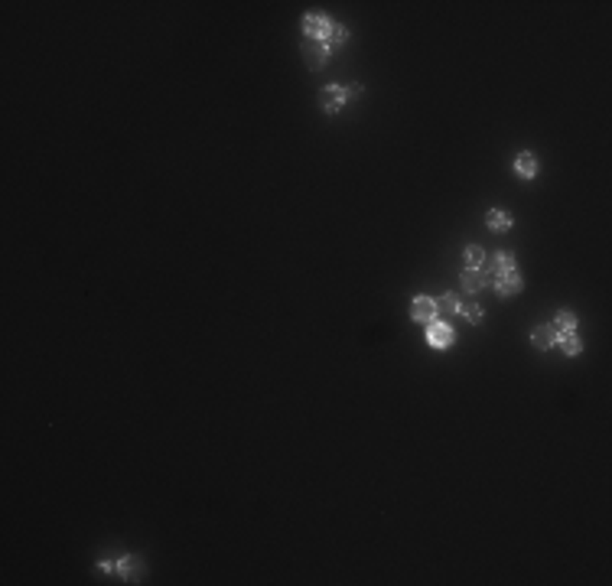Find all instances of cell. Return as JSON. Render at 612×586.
Here are the masks:
<instances>
[{"label":"cell","instance_id":"cell-1","mask_svg":"<svg viewBox=\"0 0 612 586\" xmlns=\"http://www.w3.org/2000/svg\"><path fill=\"white\" fill-rule=\"evenodd\" d=\"M361 91H365V85H326V88L320 91V108L326 111V114H336V111H342L345 101L359 98Z\"/></svg>","mask_w":612,"mask_h":586},{"label":"cell","instance_id":"cell-2","mask_svg":"<svg viewBox=\"0 0 612 586\" xmlns=\"http://www.w3.org/2000/svg\"><path fill=\"white\" fill-rule=\"evenodd\" d=\"M101 573H118L120 580H127V583H141L143 576V560L137 554H124L118 564H111V560H101L98 564Z\"/></svg>","mask_w":612,"mask_h":586},{"label":"cell","instance_id":"cell-3","mask_svg":"<svg viewBox=\"0 0 612 586\" xmlns=\"http://www.w3.org/2000/svg\"><path fill=\"white\" fill-rule=\"evenodd\" d=\"M303 59H306V69L310 72H320L329 59V49H326V43L322 40H306L303 36Z\"/></svg>","mask_w":612,"mask_h":586},{"label":"cell","instance_id":"cell-4","mask_svg":"<svg viewBox=\"0 0 612 586\" xmlns=\"http://www.w3.org/2000/svg\"><path fill=\"white\" fill-rule=\"evenodd\" d=\"M453 329L446 326V323H440V319H433V323H427V342H430V348H437V352H446V348L453 346Z\"/></svg>","mask_w":612,"mask_h":586},{"label":"cell","instance_id":"cell-5","mask_svg":"<svg viewBox=\"0 0 612 586\" xmlns=\"http://www.w3.org/2000/svg\"><path fill=\"white\" fill-rule=\"evenodd\" d=\"M485 274L489 277H499V274H508V270H518V261H515L512 251H495L492 258H485Z\"/></svg>","mask_w":612,"mask_h":586},{"label":"cell","instance_id":"cell-6","mask_svg":"<svg viewBox=\"0 0 612 586\" xmlns=\"http://www.w3.org/2000/svg\"><path fill=\"white\" fill-rule=\"evenodd\" d=\"M521 287H524V280H521V274H518V270H508V274H499V277H495V293H499L502 300L518 297V293H521Z\"/></svg>","mask_w":612,"mask_h":586},{"label":"cell","instance_id":"cell-7","mask_svg":"<svg viewBox=\"0 0 612 586\" xmlns=\"http://www.w3.org/2000/svg\"><path fill=\"white\" fill-rule=\"evenodd\" d=\"M512 169H515V176H521V179H534V176H538V173H541V163H538V157H534L531 150H521V153L515 157Z\"/></svg>","mask_w":612,"mask_h":586},{"label":"cell","instance_id":"cell-8","mask_svg":"<svg viewBox=\"0 0 612 586\" xmlns=\"http://www.w3.org/2000/svg\"><path fill=\"white\" fill-rule=\"evenodd\" d=\"M329 17H326V13H306V17H303V33H306V40H322V36H326V30H329Z\"/></svg>","mask_w":612,"mask_h":586},{"label":"cell","instance_id":"cell-9","mask_svg":"<svg viewBox=\"0 0 612 586\" xmlns=\"http://www.w3.org/2000/svg\"><path fill=\"white\" fill-rule=\"evenodd\" d=\"M411 319H414V323H423V326H427V323H433V319H437V300L417 297L411 303Z\"/></svg>","mask_w":612,"mask_h":586},{"label":"cell","instance_id":"cell-10","mask_svg":"<svg viewBox=\"0 0 612 586\" xmlns=\"http://www.w3.org/2000/svg\"><path fill=\"white\" fill-rule=\"evenodd\" d=\"M485 225H489V231H495V235H505V231L515 229V215H508L505 209H489L485 212Z\"/></svg>","mask_w":612,"mask_h":586},{"label":"cell","instance_id":"cell-11","mask_svg":"<svg viewBox=\"0 0 612 586\" xmlns=\"http://www.w3.org/2000/svg\"><path fill=\"white\" fill-rule=\"evenodd\" d=\"M460 284H462V293H479L482 287H489V274H485V270L462 268V274H460Z\"/></svg>","mask_w":612,"mask_h":586},{"label":"cell","instance_id":"cell-12","mask_svg":"<svg viewBox=\"0 0 612 586\" xmlns=\"http://www.w3.org/2000/svg\"><path fill=\"white\" fill-rule=\"evenodd\" d=\"M557 339H560V336H557V329H554V326H538L531 332V346L538 348V352H547V348L557 346Z\"/></svg>","mask_w":612,"mask_h":586},{"label":"cell","instance_id":"cell-13","mask_svg":"<svg viewBox=\"0 0 612 586\" xmlns=\"http://www.w3.org/2000/svg\"><path fill=\"white\" fill-rule=\"evenodd\" d=\"M551 326L557 329V336H567V332H576L580 319H576V313H573V309H557V316H554Z\"/></svg>","mask_w":612,"mask_h":586},{"label":"cell","instance_id":"cell-14","mask_svg":"<svg viewBox=\"0 0 612 586\" xmlns=\"http://www.w3.org/2000/svg\"><path fill=\"white\" fill-rule=\"evenodd\" d=\"M322 43H326V49H339V46H345L349 43V30L342 26V23H329V30H326V36H322Z\"/></svg>","mask_w":612,"mask_h":586},{"label":"cell","instance_id":"cell-15","mask_svg":"<svg viewBox=\"0 0 612 586\" xmlns=\"http://www.w3.org/2000/svg\"><path fill=\"white\" fill-rule=\"evenodd\" d=\"M485 258H489V254H485V251H482L479 245H469V248L462 251V268L482 270V268H485Z\"/></svg>","mask_w":612,"mask_h":586},{"label":"cell","instance_id":"cell-16","mask_svg":"<svg viewBox=\"0 0 612 586\" xmlns=\"http://www.w3.org/2000/svg\"><path fill=\"white\" fill-rule=\"evenodd\" d=\"M462 309L460 303V293H453V290H446V293H440V300H437V313H446V316H456Z\"/></svg>","mask_w":612,"mask_h":586},{"label":"cell","instance_id":"cell-17","mask_svg":"<svg viewBox=\"0 0 612 586\" xmlns=\"http://www.w3.org/2000/svg\"><path fill=\"white\" fill-rule=\"evenodd\" d=\"M557 348H560L563 355L573 358V355H580V352H583V339L576 336V332H567V336L557 339Z\"/></svg>","mask_w":612,"mask_h":586},{"label":"cell","instance_id":"cell-18","mask_svg":"<svg viewBox=\"0 0 612 586\" xmlns=\"http://www.w3.org/2000/svg\"><path fill=\"white\" fill-rule=\"evenodd\" d=\"M460 313H462V319H466L469 326H479L482 319H485V309H482L479 303H469V307H462Z\"/></svg>","mask_w":612,"mask_h":586}]
</instances>
